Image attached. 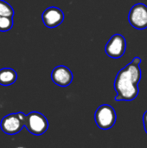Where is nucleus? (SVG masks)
Listing matches in <instances>:
<instances>
[{"mask_svg": "<svg viewBox=\"0 0 147 148\" xmlns=\"http://www.w3.org/2000/svg\"><path fill=\"white\" fill-rule=\"evenodd\" d=\"M143 122H144V127H145V131L147 134V111L144 114L143 116Z\"/></svg>", "mask_w": 147, "mask_h": 148, "instance_id": "12", "label": "nucleus"}, {"mask_svg": "<svg viewBox=\"0 0 147 148\" xmlns=\"http://www.w3.org/2000/svg\"><path fill=\"white\" fill-rule=\"evenodd\" d=\"M25 127L36 136L42 135L49 127V122L46 117L39 112H31L26 115Z\"/></svg>", "mask_w": 147, "mask_h": 148, "instance_id": "3", "label": "nucleus"}, {"mask_svg": "<svg viewBox=\"0 0 147 148\" xmlns=\"http://www.w3.org/2000/svg\"><path fill=\"white\" fill-rule=\"evenodd\" d=\"M141 80V69L139 65L132 62L117 74L114 88L117 93L116 101H133L139 95V82Z\"/></svg>", "mask_w": 147, "mask_h": 148, "instance_id": "1", "label": "nucleus"}, {"mask_svg": "<svg viewBox=\"0 0 147 148\" xmlns=\"http://www.w3.org/2000/svg\"><path fill=\"white\" fill-rule=\"evenodd\" d=\"M94 119L96 125L102 130L112 128L116 121V113L113 107L107 104L101 105L95 112Z\"/></svg>", "mask_w": 147, "mask_h": 148, "instance_id": "4", "label": "nucleus"}, {"mask_svg": "<svg viewBox=\"0 0 147 148\" xmlns=\"http://www.w3.org/2000/svg\"><path fill=\"white\" fill-rule=\"evenodd\" d=\"M17 79L16 72L10 68H3L0 69V85L10 86L15 83Z\"/></svg>", "mask_w": 147, "mask_h": 148, "instance_id": "9", "label": "nucleus"}, {"mask_svg": "<svg viewBox=\"0 0 147 148\" xmlns=\"http://www.w3.org/2000/svg\"><path fill=\"white\" fill-rule=\"evenodd\" d=\"M42 19L46 27L55 28L63 22L64 13L57 7H49L43 11L42 15Z\"/></svg>", "mask_w": 147, "mask_h": 148, "instance_id": "7", "label": "nucleus"}, {"mask_svg": "<svg viewBox=\"0 0 147 148\" xmlns=\"http://www.w3.org/2000/svg\"><path fill=\"white\" fill-rule=\"evenodd\" d=\"M0 15L10 17H13L14 16V10L12 6L4 0H0Z\"/></svg>", "mask_w": 147, "mask_h": 148, "instance_id": "10", "label": "nucleus"}, {"mask_svg": "<svg viewBox=\"0 0 147 148\" xmlns=\"http://www.w3.org/2000/svg\"><path fill=\"white\" fill-rule=\"evenodd\" d=\"M126 41L120 34L113 35L106 45V54L113 59L120 58L126 51Z\"/></svg>", "mask_w": 147, "mask_h": 148, "instance_id": "6", "label": "nucleus"}, {"mask_svg": "<svg viewBox=\"0 0 147 148\" xmlns=\"http://www.w3.org/2000/svg\"><path fill=\"white\" fill-rule=\"evenodd\" d=\"M51 79L60 87H68L73 82V74L68 67L60 65L52 70Z\"/></svg>", "mask_w": 147, "mask_h": 148, "instance_id": "8", "label": "nucleus"}, {"mask_svg": "<svg viewBox=\"0 0 147 148\" xmlns=\"http://www.w3.org/2000/svg\"><path fill=\"white\" fill-rule=\"evenodd\" d=\"M133 62H135V63H137V64H139V65H140V63H141V59H140L139 57H135V58L133 60Z\"/></svg>", "mask_w": 147, "mask_h": 148, "instance_id": "13", "label": "nucleus"}, {"mask_svg": "<svg viewBox=\"0 0 147 148\" xmlns=\"http://www.w3.org/2000/svg\"><path fill=\"white\" fill-rule=\"evenodd\" d=\"M26 115L22 113H13L4 116L0 123L2 131L8 135L17 134L25 126Z\"/></svg>", "mask_w": 147, "mask_h": 148, "instance_id": "2", "label": "nucleus"}, {"mask_svg": "<svg viewBox=\"0 0 147 148\" xmlns=\"http://www.w3.org/2000/svg\"><path fill=\"white\" fill-rule=\"evenodd\" d=\"M130 24L137 29L147 28V6L144 3L133 5L128 15Z\"/></svg>", "mask_w": 147, "mask_h": 148, "instance_id": "5", "label": "nucleus"}, {"mask_svg": "<svg viewBox=\"0 0 147 148\" xmlns=\"http://www.w3.org/2000/svg\"><path fill=\"white\" fill-rule=\"evenodd\" d=\"M13 26V19L10 16H4L0 15V31H9Z\"/></svg>", "mask_w": 147, "mask_h": 148, "instance_id": "11", "label": "nucleus"}]
</instances>
